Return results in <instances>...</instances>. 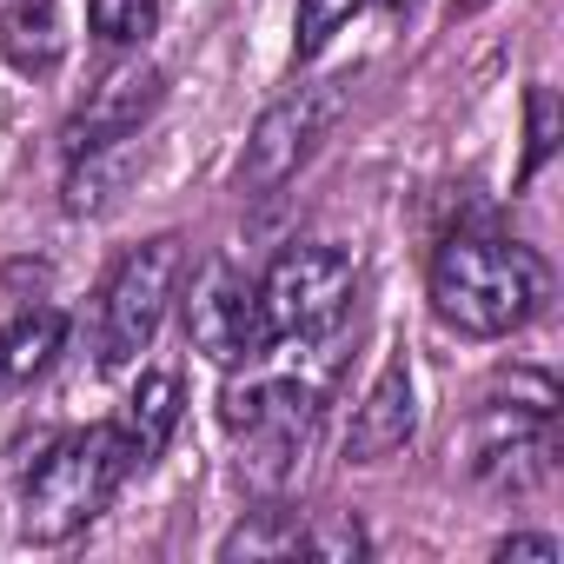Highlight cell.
<instances>
[{"label": "cell", "mask_w": 564, "mask_h": 564, "mask_svg": "<svg viewBox=\"0 0 564 564\" xmlns=\"http://www.w3.org/2000/svg\"><path fill=\"white\" fill-rule=\"evenodd\" d=\"M544 306V259L498 232H452L432 252V313L465 339H505Z\"/></svg>", "instance_id": "6da1fadb"}, {"label": "cell", "mask_w": 564, "mask_h": 564, "mask_svg": "<svg viewBox=\"0 0 564 564\" xmlns=\"http://www.w3.org/2000/svg\"><path fill=\"white\" fill-rule=\"evenodd\" d=\"M127 471H133V452L113 425H87V432L61 438L21 485V538L28 544H67L74 531H87L113 505Z\"/></svg>", "instance_id": "7a4b0ae2"}, {"label": "cell", "mask_w": 564, "mask_h": 564, "mask_svg": "<svg viewBox=\"0 0 564 564\" xmlns=\"http://www.w3.org/2000/svg\"><path fill=\"white\" fill-rule=\"evenodd\" d=\"M219 419L239 438V478L252 491H279L313 445L319 405H313V386L300 379H259V386H226Z\"/></svg>", "instance_id": "3957f363"}, {"label": "cell", "mask_w": 564, "mask_h": 564, "mask_svg": "<svg viewBox=\"0 0 564 564\" xmlns=\"http://www.w3.org/2000/svg\"><path fill=\"white\" fill-rule=\"evenodd\" d=\"M180 279H186V239L180 232H160L113 265L107 300H100V366L107 372L133 366L153 346L166 306L180 300Z\"/></svg>", "instance_id": "277c9868"}, {"label": "cell", "mask_w": 564, "mask_h": 564, "mask_svg": "<svg viewBox=\"0 0 564 564\" xmlns=\"http://www.w3.org/2000/svg\"><path fill=\"white\" fill-rule=\"evenodd\" d=\"M352 306V259L339 246H286L259 279V313L272 339H313Z\"/></svg>", "instance_id": "5b68a950"}, {"label": "cell", "mask_w": 564, "mask_h": 564, "mask_svg": "<svg viewBox=\"0 0 564 564\" xmlns=\"http://www.w3.org/2000/svg\"><path fill=\"white\" fill-rule=\"evenodd\" d=\"M186 339L213 359V366H252L272 352V326L259 313V286L226 265V259H206L193 272V293H186Z\"/></svg>", "instance_id": "8992f818"}, {"label": "cell", "mask_w": 564, "mask_h": 564, "mask_svg": "<svg viewBox=\"0 0 564 564\" xmlns=\"http://www.w3.org/2000/svg\"><path fill=\"white\" fill-rule=\"evenodd\" d=\"M346 80H319V87H293L286 100H272L265 113H259V127H252V140H246V160H239V186L246 193H272V186H286L300 166H306V153L319 147V133L339 120V94Z\"/></svg>", "instance_id": "52a82bcc"}, {"label": "cell", "mask_w": 564, "mask_h": 564, "mask_svg": "<svg viewBox=\"0 0 564 564\" xmlns=\"http://www.w3.org/2000/svg\"><path fill=\"white\" fill-rule=\"evenodd\" d=\"M160 94H166L160 67H147V61L113 67V74L87 94V107L67 120V153H87V147H100V140H120V133H140L147 113L160 107Z\"/></svg>", "instance_id": "ba28073f"}, {"label": "cell", "mask_w": 564, "mask_h": 564, "mask_svg": "<svg viewBox=\"0 0 564 564\" xmlns=\"http://www.w3.org/2000/svg\"><path fill=\"white\" fill-rule=\"evenodd\" d=\"M412 432H419L412 366H405V359H392V366L372 379L366 405L352 412V432H346V458H352V465H379V458L405 452V445H412Z\"/></svg>", "instance_id": "9c48e42d"}, {"label": "cell", "mask_w": 564, "mask_h": 564, "mask_svg": "<svg viewBox=\"0 0 564 564\" xmlns=\"http://www.w3.org/2000/svg\"><path fill=\"white\" fill-rule=\"evenodd\" d=\"M67 160H74V166H67L61 206H67L74 219H87V213H107V206H120V193L140 180L147 140H140V133H120V140H100V147H87V153H67Z\"/></svg>", "instance_id": "30bf717a"}, {"label": "cell", "mask_w": 564, "mask_h": 564, "mask_svg": "<svg viewBox=\"0 0 564 564\" xmlns=\"http://www.w3.org/2000/svg\"><path fill=\"white\" fill-rule=\"evenodd\" d=\"M173 425H180V372H140V386L127 392V405L113 419V432L127 438L133 465H153L166 452Z\"/></svg>", "instance_id": "8fae6325"}, {"label": "cell", "mask_w": 564, "mask_h": 564, "mask_svg": "<svg viewBox=\"0 0 564 564\" xmlns=\"http://www.w3.org/2000/svg\"><path fill=\"white\" fill-rule=\"evenodd\" d=\"M0 54L14 74H54L67 54V28L54 0H8L0 8Z\"/></svg>", "instance_id": "7c38bea8"}, {"label": "cell", "mask_w": 564, "mask_h": 564, "mask_svg": "<svg viewBox=\"0 0 564 564\" xmlns=\"http://www.w3.org/2000/svg\"><path fill=\"white\" fill-rule=\"evenodd\" d=\"M61 346H67V313H54V306L21 313L8 333H0V392L34 386V379L61 359Z\"/></svg>", "instance_id": "4fadbf2b"}, {"label": "cell", "mask_w": 564, "mask_h": 564, "mask_svg": "<svg viewBox=\"0 0 564 564\" xmlns=\"http://www.w3.org/2000/svg\"><path fill=\"white\" fill-rule=\"evenodd\" d=\"M306 551V518H293V511H252V518H239L226 538H219V557L226 564H259V557H300Z\"/></svg>", "instance_id": "5bb4252c"}, {"label": "cell", "mask_w": 564, "mask_h": 564, "mask_svg": "<svg viewBox=\"0 0 564 564\" xmlns=\"http://www.w3.org/2000/svg\"><path fill=\"white\" fill-rule=\"evenodd\" d=\"M87 21L113 47H140L160 28V0H87Z\"/></svg>", "instance_id": "9a60e30c"}, {"label": "cell", "mask_w": 564, "mask_h": 564, "mask_svg": "<svg viewBox=\"0 0 564 564\" xmlns=\"http://www.w3.org/2000/svg\"><path fill=\"white\" fill-rule=\"evenodd\" d=\"M557 140H564V107H557V94L538 80V87L524 94V180L557 153Z\"/></svg>", "instance_id": "2e32d148"}, {"label": "cell", "mask_w": 564, "mask_h": 564, "mask_svg": "<svg viewBox=\"0 0 564 564\" xmlns=\"http://www.w3.org/2000/svg\"><path fill=\"white\" fill-rule=\"evenodd\" d=\"M306 551L313 557H333V564H359L372 551V538H366V524L352 511H326V518L306 524Z\"/></svg>", "instance_id": "e0dca14e"}, {"label": "cell", "mask_w": 564, "mask_h": 564, "mask_svg": "<svg viewBox=\"0 0 564 564\" xmlns=\"http://www.w3.org/2000/svg\"><path fill=\"white\" fill-rule=\"evenodd\" d=\"M366 8V0H300V34H293V61H313L352 14Z\"/></svg>", "instance_id": "ac0fdd59"}, {"label": "cell", "mask_w": 564, "mask_h": 564, "mask_svg": "<svg viewBox=\"0 0 564 564\" xmlns=\"http://www.w3.org/2000/svg\"><path fill=\"white\" fill-rule=\"evenodd\" d=\"M498 557H505V564H511V557H524V564H557V538L518 531V538H498Z\"/></svg>", "instance_id": "d6986e66"}, {"label": "cell", "mask_w": 564, "mask_h": 564, "mask_svg": "<svg viewBox=\"0 0 564 564\" xmlns=\"http://www.w3.org/2000/svg\"><path fill=\"white\" fill-rule=\"evenodd\" d=\"M379 8H412V0H379Z\"/></svg>", "instance_id": "ffe728a7"}]
</instances>
